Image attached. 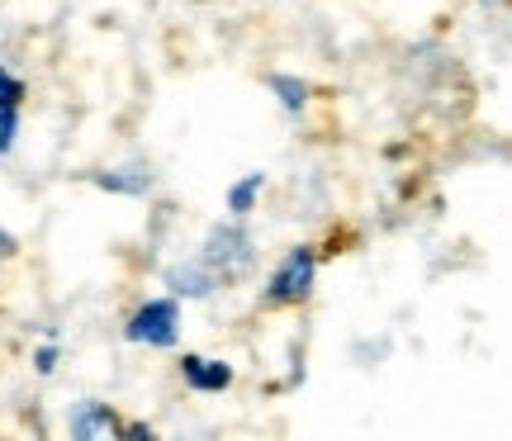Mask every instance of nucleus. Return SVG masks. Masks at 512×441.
<instances>
[{
	"instance_id": "f257e3e1",
	"label": "nucleus",
	"mask_w": 512,
	"mask_h": 441,
	"mask_svg": "<svg viewBox=\"0 0 512 441\" xmlns=\"http://www.w3.org/2000/svg\"><path fill=\"white\" fill-rule=\"evenodd\" d=\"M190 257L214 276L219 290H228V285H242V280L252 276L261 252H256V238H252V228H247V219H219L204 228L200 247Z\"/></svg>"
},
{
	"instance_id": "f03ea898",
	"label": "nucleus",
	"mask_w": 512,
	"mask_h": 441,
	"mask_svg": "<svg viewBox=\"0 0 512 441\" xmlns=\"http://www.w3.org/2000/svg\"><path fill=\"white\" fill-rule=\"evenodd\" d=\"M318 266H323V257H318L313 242L285 247L280 261L271 266L266 285H261V304L266 309H304L313 299V290H318Z\"/></svg>"
},
{
	"instance_id": "7ed1b4c3",
	"label": "nucleus",
	"mask_w": 512,
	"mask_h": 441,
	"mask_svg": "<svg viewBox=\"0 0 512 441\" xmlns=\"http://www.w3.org/2000/svg\"><path fill=\"white\" fill-rule=\"evenodd\" d=\"M185 332V309L176 294H147L124 318V342L147 351H176Z\"/></svg>"
},
{
	"instance_id": "20e7f679",
	"label": "nucleus",
	"mask_w": 512,
	"mask_h": 441,
	"mask_svg": "<svg viewBox=\"0 0 512 441\" xmlns=\"http://www.w3.org/2000/svg\"><path fill=\"white\" fill-rule=\"evenodd\" d=\"M24 100H29V86L24 76L0 57V162L19 147V129H24Z\"/></svg>"
},
{
	"instance_id": "39448f33",
	"label": "nucleus",
	"mask_w": 512,
	"mask_h": 441,
	"mask_svg": "<svg viewBox=\"0 0 512 441\" xmlns=\"http://www.w3.org/2000/svg\"><path fill=\"white\" fill-rule=\"evenodd\" d=\"M176 370H181L185 389H195V394H228L238 385V366L223 356H204V351H185Z\"/></svg>"
},
{
	"instance_id": "423d86ee",
	"label": "nucleus",
	"mask_w": 512,
	"mask_h": 441,
	"mask_svg": "<svg viewBox=\"0 0 512 441\" xmlns=\"http://www.w3.org/2000/svg\"><path fill=\"white\" fill-rule=\"evenodd\" d=\"M124 418L105 399H76L67 408V437L72 441H119Z\"/></svg>"
},
{
	"instance_id": "0eeeda50",
	"label": "nucleus",
	"mask_w": 512,
	"mask_h": 441,
	"mask_svg": "<svg viewBox=\"0 0 512 441\" xmlns=\"http://www.w3.org/2000/svg\"><path fill=\"white\" fill-rule=\"evenodd\" d=\"M86 181H91L95 190H105V195L143 200V195H152L157 176H152V166H147V162H124V166H100V171H91Z\"/></svg>"
},
{
	"instance_id": "6e6552de",
	"label": "nucleus",
	"mask_w": 512,
	"mask_h": 441,
	"mask_svg": "<svg viewBox=\"0 0 512 441\" xmlns=\"http://www.w3.org/2000/svg\"><path fill=\"white\" fill-rule=\"evenodd\" d=\"M266 185H271L266 171H242L238 181L223 190V209H228V219H247V214H256V204H261V195H266Z\"/></svg>"
},
{
	"instance_id": "1a4fd4ad",
	"label": "nucleus",
	"mask_w": 512,
	"mask_h": 441,
	"mask_svg": "<svg viewBox=\"0 0 512 441\" xmlns=\"http://www.w3.org/2000/svg\"><path fill=\"white\" fill-rule=\"evenodd\" d=\"M266 86H271L275 105L290 114V119L309 114V105H313V86H309V81H304L299 72H271V76H266Z\"/></svg>"
},
{
	"instance_id": "9d476101",
	"label": "nucleus",
	"mask_w": 512,
	"mask_h": 441,
	"mask_svg": "<svg viewBox=\"0 0 512 441\" xmlns=\"http://www.w3.org/2000/svg\"><path fill=\"white\" fill-rule=\"evenodd\" d=\"M57 366H62V347H57V342H38L34 347V370L43 375V380H53Z\"/></svg>"
},
{
	"instance_id": "9b49d317",
	"label": "nucleus",
	"mask_w": 512,
	"mask_h": 441,
	"mask_svg": "<svg viewBox=\"0 0 512 441\" xmlns=\"http://www.w3.org/2000/svg\"><path fill=\"white\" fill-rule=\"evenodd\" d=\"M119 441H157V427L152 423H124L119 427Z\"/></svg>"
},
{
	"instance_id": "f8f14e48",
	"label": "nucleus",
	"mask_w": 512,
	"mask_h": 441,
	"mask_svg": "<svg viewBox=\"0 0 512 441\" xmlns=\"http://www.w3.org/2000/svg\"><path fill=\"white\" fill-rule=\"evenodd\" d=\"M15 257H19V238L0 223V266H5V261H15Z\"/></svg>"
},
{
	"instance_id": "ddd939ff",
	"label": "nucleus",
	"mask_w": 512,
	"mask_h": 441,
	"mask_svg": "<svg viewBox=\"0 0 512 441\" xmlns=\"http://www.w3.org/2000/svg\"><path fill=\"white\" fill-rule=\"evenodd\" d=\"M479 10H498V5H503V0H475Z\"/></svg>"
}]
</instances>
